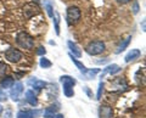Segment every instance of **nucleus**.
Instances as JSON below:
<instances>
[{
	"mask_svg": "<svg viewBox=\"0 0 146 118\" xmlns=\"http://www.w3.org/2000/svg\"><path fill=\"white\" fill-rule=\"evenodd\" d=\"M102 91H104V82L101 80V82L99 83V89H98V94H96V100H100V99H101Z\"/></svg>",
	"mask_w": 146,
	"mask_h": 118,
	"instance_id": "obj_23",
	"label": "nucleus"
},
{
	"mask_svg": "<svg viewBox=\"0 0 146 118\" xmlns=\"http://www.w3.org/2000/svg\"><path fill=\"white\" fill-rule=\"evenodd\" d=\"M122 71V67H119L118 65H115V63H112V65H110V66H107L106 68L104 70V72L101 74H100V78H104L105 76H106L107 73H110L111 76H113V74H116V73H118V72H121Z\"/></svg>",
	"mask_w": 146,
	"mask_h": 118,
	"instance_id": "obj_9",
	"label": "nucleus"
},
{
	"mask_svg": "<svg viewBox=\"0 0 146 118\" xmlns=\"http://www.w3.org/2000/svg\"><path fill=\"white\" fill-rule=\"evenodd\" d=\"M25 97H26V101L28 102L31 106L35 107L36 105H38V99H36L35 94L32 91V90H27V91L25 93Z\"/></svg>",
	"mask_w": 146,
	"mask_h": 118,
	"instance_id": "obj_12",
	"label": "nucleus"
},
{
	"mask_svg": "<svg viewBox=\"0 0 146 118\" xmlns=\"http://www.w3.org/2000/svg\"><path fill=\"white\" fill-rule=\"evenodd\" d=\"M39 65L42 68H50V67L52 66V62L49 60V58H46L45 56H43L42 58H40V61H39Z\"/></svg>",
	"mask_w": 146,
	"mask_h": 118,
	"instance_id": "obj_21",
	"label": "nucleus"
},
{
	"mask_svg": "<svg viewBox=\"0 0 146 118\" xmlns=\"http://www.w3.org/2000/svg\"><path fill=\"white\" fill-rule=\"evenodd\" d=\"M6 100H7V95H6V93L4 91V89H0V102L6 101Z\"/></svg>",
	"mask_w": 146,
	"mask_h": 118,
	"instance_id": "obj_26",
	"label": "nucleus"
},
{
	"mask_svg": "<svg viewBox=\"0 0 146 118\" xmlns=\"http://www.w3.org/2000/svg\"><path fill=\"white\" fill-rule=\"evenodd\" d=\"M13 83H15V80L11 76H3V79L0 82V85H1V89H9L11 88Z\"/></svg>",
	"mask_w": 146,
	"mask_h": 118,
	"instance_id": "obj_15",
	"label": "nucleus"
},
{
	"mask_svg": "<svg viewBox=\"0 0 146 118\" xmlns=\"http://www.w3.org/2000/svg\"><path fill=\"white\" fill-rule=\"evenodd\" d=\"M51 19H52L54 25H55V32H56L57 35H60V15H58V12L54 11V16Z\"/></svg>",
	"mask_w": 146,
	"mask_h": 118,
	"instance_id": "obj_19",
	"label": "nucleus"
},
{
	"mask_svg": "<svg viewBox=\"0 0 146 118\" xmlns=\"http://www.w3.org/2000/svg\"><path fill=\"white\" fill-rule=\"evenodd\" d=\"M67 45H68V49H70L71 54L74 57H80L82 56V50H80V48L74 42H72V40H68Z\"/></svg>",
	"mask_w": 146,
	"mask_h": 118,
	"instance_id": "obj_11",
	"label": "nucleus"
},
{
	"mask_svg": "<svg viewBox=\"0 0 146 118\" xmlns=\"http://www.w3.org/2000/svg\"><path fill=\"white\" fill-rule=\"evenodd\" d=\"M99 116L100 118H113V110L111 106L104 105L99 108Z\"/></svg>",
	"mask_w": 146,
	"mask_h": 118,
	"instance_id": "obj_10",
	"label": "nucleus"
},
{
	"mask_svg": "<svg viewBox=\"0 0 146 118\" xmlns=\"http://www.w3.org/2000/svg\"><path fill=\"white\" fill-rule=\"evenodd\" d=\"M140 55H141V51H140L139 49H133V50H130V51L125 55L124 61H125L127 63H129V62H131V61L136 60V58H138Z\"/></svg>",
	"mask_w": 146,
	"mask_h": 118,
	"instance_id": "obj_13",
	"label": "nucleus"
},
{
	"mask_svg": "<svg viewBox=\"0 0 146 118\" xmlns=\"http://www.w3.org/2000/svg\"><path fill=\"white\" fill-rule=\"evenodd\" d=\"M36 54H38V55H40V56H44L45 54H46V50H45L43 46H39L38 50H36Z\"/></svg>",
	"mask_w": 146,
	"mask_h": 118,
	"instance_id": "obj_27",
	"label": "nucleus"
},
{
	"mask_svg": "<svg viewBox=\"0 0 146 118\" xmlns=\"http://www.w3.org/2000/svg\"><path fill=\"white\" fill-rule=\"evenodd\" d=\"M16 43L18 46H21L22 49H33L34 48V40L31 37L28 33L26 32H20L16 37Z\"/></svg>",
	"mask_w": 146,
	"mask_h": 118,
	"instance_id": "obj_2",
	"label": "nucleus"
},
{
	"mask_svg": "<svg viewBox=\"0 0 146 118\" xmlns=\"http://www.w3.org/2000/svg\"><path fill=\"white\" fill-rule=\"evenodd\" d=\"M80 16H82V12L79 10V7L77 6H70L67 7V25L68 26H72L77 23L79 20H80Z\"/></svg>",
	"mask_w": 146,
	"mask_h": 118,
	"instance_id": "obj_4",
	"label": "nucleus"
},
{
	"mask_svg": "<svg viewBox=\"0 0 146 118\" xmlns=\"http://www.w3.org/2000/svg\"><path fill=\"white\" fill-rule=\"evenodd\" d=\"M44 7H45V10H46V12H48V16L52 17L54 16V7H52L51 3H50L49 0H44Z\"/></svg>",
	"mask_w": 146,
	"mask_h": 118,
	"instance_id": "obj_22",
	"label": "nucleus"
},
{
	"mask_svg": "<svg viewBox=\"0 0 146 118\" xmlns=\"http://www.w3.org/2000/svg\"><path fill=\"white\" fill-rule=\"evenodd\" d=\"M131 39H133V38H131V35H128L125 39H123L122 42L119 43V45L117 46V49H116V51H115V52H116V54H121L122 51H124V50L128 48V45L130 44Z\"/></svg>",
	"mask_w": 146,
	"mask_h": 118,
	"instance_id": "obj_14",
	"label": "nucleus"
},
{
	"mask_svg": "<svg viewBox=\"0 0 146 118\" xmlns=\"http://www.w3.org/2000/svg\"><path fill=\"white\" fill-rule=\"evenodd\" d=\"M1 112H3V106L0 105V113H1Z\"/></svg>",
	"mask_w": 146,
	"mask_h": 118,
	"instance_id": "obj_33",
	"label": "nucleus"
},
{
	"mask_svg": "<svg viewBox=\"0 0 146 118\" xmlns=\"http://www.w3.org/2000/svg\"><path fill=\"white\" fill-rule=\"evenodd\" d=\"M4 118H12V112L11 110H6L4 113Z\"/></svg>",
	"mask_w": 146,
	"mask_h": 118,
	"instance_id": "obj_29",
	"label": "nucleus"
},
{
	"mask_svg": "<svg viewBox=\"0 0 146 118\" xmlns=\"http://www.w3.org/2000/svg\"><path fill=\"white\" fill-rule=\"evenodd\" d=\"M131 10H133V13H134V15H136V13H139L140 6H139L138 0H134V1H133V7H131Z\"/></svg>",
	"mask_w": 146,
	"mask_h": 118,
	"instance_id": "obj_24",
	"label": "nucleus"
},
{
	"mask_svg": "<svg viewBox=\"0 0 146 118\" xmlns=\"http://www.w3.org/2000/svg\"><path fill=\"white\" fill-rule=\"evenodd\" d=\"M112 88H117V89H119V90H122V88H123V89H127V88H128V84H127V82H125L124 79L118 78V79L113 80Z\"/></svg>",
	"mask_w": 146,
	"mask_h": 118,
	"instance_id": "obj_18",
	"label": "nucleus"
},
{
	"mask_svg": "<svg viewBox=\"0 0 146 118\" xmlns=\"http://www.w3.org/2000/svg\"><path fill=\"white\" fill-rule=\"evenodd\" d=\"M23 91H25V88H23V83L22 82L13 83V85L11 87V91H10V97L12 99V101L17 102L21 99V95Z\"/></svg>",
	"mask_w": 146,
	"mask_h": 118,
	"instance_id": "obj_5",
	"label": "nucleus"
},
{
	"mask_svg": "<svg viewBox=\"0 0 146 118\" xmlns=\"http://www.w3.org/2000/svg\"><path fill=\"white\" fill-rule=\"evenodd\" d=\"M6 71H7V66L4 62H0V76H1V77L5 76Z\"/></svg>",
	"mask_w": 146,
	"mask_h": 118,
	"instance_id": "obj_25",
	"label": "nucleus"
},
{
	"mask_svg": "<svg viewBox=\"0 0 146 118\" xmlns=\"http://www.w3.org/2000/svg\"><path fill=\"white\" fill-rule=\"evenodd\" d=\"M143 30H144V32L146 30V29H145V21H143Z\"/></svg>",
	"mask_w": 146,
	"mask_h": 118,
	"instance_id": "obj_32",
	"label": "nucleus"
},
{
	"mask_svg": "<svg viewBox=\"0 0 146 118\" xmlns=\"http://www.w3.org/2000/svg\"><path fill=\"white\" fill-rule=\"evenodd\" d=\"M60 83L63 87V94H65L66 97H72L74 95V90L73 87L76 85V79L71 76H62L60 77Z\"/></svg>",
	"mask_w": 146,
	"mask_h": 118,
	"instance_id": "obj_1",
	"label": "nucleus"
},
{
	"mask_svg": "<svg viewBox=\"0 0 146 118\" xmlns=\"http://www.w3.org/2000/svg\"><path fill=\"white\" fill-rule=\"evenodd\" d=\"M83 89H84V91H85L86 94H88V96H89L90 99H93V93H91V90L89 89V87H84Z\"/></svg>",
	"mask_w": 146,
	"mask_h": 118,
	"instance_id": "obj_28",
	"label": "nucleus"
},
{
	"mask_svg": "<svg viewBox=\"0 0 146 118\" xmlns=\"http://www.w3.org/2000/svg\"><path fill=\"white\" fill-rule=\"evenodd\" d=\"M70 57H71V60H72V62L73 63H74V65H76V67H77V68H78L80 72H82V73H83V72H85L86 70H88V68H86V67L83 65V63H82L80 61H78V60H77V58L74 57V56H73L72 55V54L70 52Z\"/></svg>",
	"mask_w": 146,
	"mask_h": 118,
	"instance_id": "obj_20",
	"label": "nucleus"
},
{
	"mask_svg": "<svg viewBox=\"0 0 146 118\" xmlns=\"http://www.w3.org/2000/svg\"><path fill=\"white\" fill-rule=\"evenodd\" d=\"M100 73V70L99 68H94V70H86L85 72L82 73V77H83L84 80H90V79H94L96 74Z\"/></svg>",
	"mask_w": 146,
	"mask_h": 118,
	"instance_id": "obj_16",
	"label": "nucleus"
},
{
	"mask_svg": "<svg viewBox=\"0 0 146 118\" xmlns=\"http://www.w3.org/2000/svg\"><path fill=\"white\" fill-rule=\"evenodd\" d=\"M52 118H63V115H60V113H56Z\"/></svg>",
	"mask_w": 146,
	"mask_h": 118,
	"instance_id": "obj_31",
	"label": "nucleus"
},
{
	"mask_svg": "<svg viewBox=\"0 0 146 118\" xmlns=\"http://www.w3.org/2000/svg\"><path fill=\"white\" fill-rule=\"evenodd\" d=\"M116 1L118 4H122V5H124V4H128V3H130L131 0H116Z\"/></svg>",
	"mask_w": 146,
	"mask_h": 118,
	"instance_id": "obj_30",
	"label": "nucleus"
},
{
	"mask_svg": "<svg viewBox=\"0 0 146 118\" xmlns=\"http://www.w3.org/2000/svg\"><path fill=\"white\" fill-rule=\"evenodd\" d=\"M5 58L7 61L12 62V63H17V62H20L22 60V52L17 49L10 48L5 51Z\"/></svg>",
	"mask_w": 146,
	"mask_h": 118,
	"instance_id": "obj_6",
	"label": "nucleus"
},
{
	"mask_svg": "<svg viewBox=\"0 0 146 118\" xmlns=\"http://www.w3.org/2000/svg\"><path fill=\"white\" fill-rule=\"evenodd\" d=\"M42 115L40 110H31V111H18L17 112V118H36Z\"/></svg>",
	"mask_w": 146,
	"mask_h": 118,
	"instance_id": "obj_7",
	"label": "nucleus"
},
{
	"mask_svg": "<svg viewBox=\"0 0 146 118\" xmlns=\"http://www.w3.org/2000/svg\"><path fill=\"white\" fill-rule=\"evenodd\" d=\"M57 112H58V107L55 106V105H51V106H49V107L45 108V111L43 112V115H44V118H52Z\"/></svg>",
	"mask_w": 146,
	"mask_h": 118,
	"instance_id": "obj_17",
	"label": "nucleus"
},
{
	"mask_svg": "<svg viewBox=\"0 0 146 118\" xmlns=\"http://www.w3.org/2000/svg\"><path fill=\"white\" fill-rule=\"evenodd\" d=\"M105 49H106V45H105L104 42H101V40H94V42L88 44V46L85 48V51L90 56H96L102 54L105 51Z\"/></svg>",
	"mask_w": 146,
	"mask_h": 118,
	"instance_id": "obj_3",
	"label": "nucleus"
},
{
	"mask_svg": "<svg viewBox=\"0 0 146 118\" xmlns=\"http://www.w3.org/2000/svg\"><path fill=\"white\" fill-rule=\"evenodd\" d=\"M27 84L29 85L31 88H34V89H36V90H42L43 88H45L48 85V83L46 82H44V80H40V79H38V78H31V79H28L27 80Z\"/></svg>",
	"mask_w": 146,
	"mask_h": 118,
	"instance_id": "obj_8",
	"label": "nucleus"
}]
</instances>
